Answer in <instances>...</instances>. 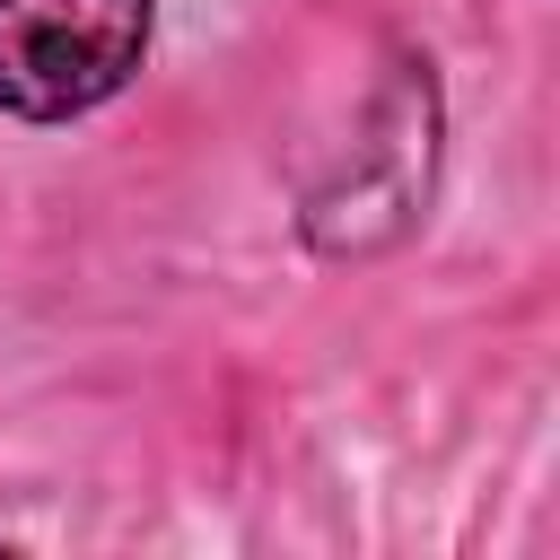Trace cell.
I'll list each match as a JSON object with an SVG mask.
<instances>
[{"label": "cell", "instance_id": "1", "mask_svg": "<svg viewBox=\"0 0 560 560\" xmlns=\"http://www.w3.org/2000/svg\"><path fill=\"white\" fill-rule=\"evenodd\" d=\"M149 52V0H0V105L61 122L105 105Z\"/></svg>", "mask_w": 560, "mask_h": 560}]
</instances>
